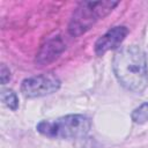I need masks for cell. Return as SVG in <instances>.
<instances>
[{
    "mask_svg": "<svg viewBox=\"0 0 148 148\" xmlns=\"http://www.w3.org/2000/svg\"><path fill=\"white\" fill-rule=\"evenodd\" d=\"M113 72L118 81L126 89L141 92L148 83V67L146 56L135 45L124 46L113 57Z\"/></svg>",
    "mask_w": 148,
    "mask_h": 148,
    "instance_id": "1",
    "label": "cell"
},
{
    "mask_svg": "<svg viewBox=\"0 0 148 148\" xmlns=\"http://www.w3.org/2000/svg\"><path fill=\"white\" fill-rule=\"evenodd\" d=\"M90 130V120L82 114H68L54 121H40L37 131L43 135L60 139H77L84 136Z\"/></svg>",
    "mask_w": 148,
    "mask_h": 148,
    "instance_id": "2",
    "label": "cell"
},
{
    "mask_svg": "<svg viewBox=\"0 0 148 148\" xmlns=\"http://www.w3.org/2000/svg\"><path fill=\"white\" fill-rule=\"evenodd\" d=\"M117 5V1L110 0L81 2L71 18L68 25L69 34L72 36H80L84 34L96 23V21L106 16Z\"/></svg>",
    "mask_w": 148,
    "mask_h": 148,
    "instance_id": "3",
    "label": "cell"
},
{
    "mask_svg": "<svg viewBox=\"0 0 148 148\" xmlns=\"http://www.w3.org/2000/svg\"><path fill=\"white\" fill-rule=\"evenodd\" d=\"M59 87V79L52 73H49L25 79L22 82L21 91L27 97H39L57 91Z\"/></svg>",
    "mask_w": 148,
    "mask_h": 148,
    "instance_id": "4",
    "label": "cell"
},
{
    "mask_svg": "<svg viewBox=\"0 0 148 148\" xmlns=\"http://www.w3.org/2000/svg\"><path fill=\"white\" fill-rule=\"evenodd\" d=\"M128 30L126 27H114L106 31L102 37H99L95 44V52L98 56L104 54L109 50L118 47L125 37L127 36Z\"/></svg>",
    "mask_w": 148,
    "mask_h": 148,
    "instance_id": "5",
    "label": "cell"
},
{
    "mask_svg": "<svg viewBox=\"0 0 148 148\" xmlns=\"http://www.w3.org/2000/svg\"><path fill=\"white\" fill-rule=\"evenodd\" d=\"M64 50H65V44L61 40V38L59 37L51 38L40 47L36 58V62L40 65L49 64L54 59H57Z\"/></svg>",
    "mask_w": 148,
    "mask_h": 148,
    "instance_id": "6",
    "label": "cell"
},
{
    "mask_svg": "<svg viewBox=\"0 0 148 148\" xmlns=\"http://www.w3.org/2000/svg\"><path fill=\"white\" fill-rule=\"evenodd\" d=\"M132 119L136 124H143L148 120V102L141 104L132 112Z\"/></svg>",
    "mask_w": 148,
    "mask_h": 148,
    "instance_id": "7",
    "label": "cell"
},
{
    "mask_svg": "<svg viewBox=\"0 0 148 148\" xmlns=\"http://www.w3.org/2000/svg\"><path fill=\"white\" fill-rule=\"evenodd\" d=\"M1 101L12 110H16L18 106V99H17L16 94L9 89L1 91Z\"/></svg>",
    "mask_w": 148,
    "mask_h": 148,
    "instance_id": "8",
    "label": "cell"
},
{
    "mask_svg": "<svg viewBox=\"0 0 148 148\" xmlns=\"http://www.w3.org/2000/svg\"><path fill=\"white\" fill-rule=\"evenodd\" d=\"M0 77H1L2 84H5V83L10 79V72H9V69H8L5 65L1 66V74H0Z\"/></svg>",
    "mask_w": 148,
    "mask_h": 148,
    "instance_id": "9",
    "label": "cell"
}]
</instances>
